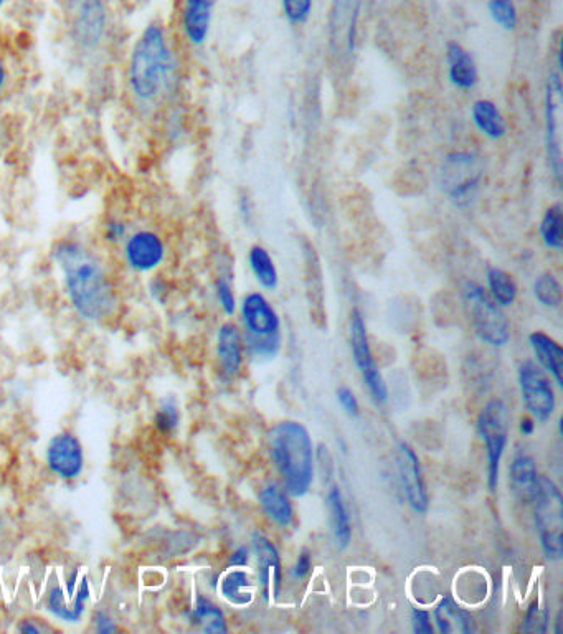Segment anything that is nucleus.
I'll list each match as a JSON object with an SVG mask.
<instances>
[{
	"mask_svg": "<svg viewBox=\"0 0 563 634\" xmlns=\"http://www.w3.org/2000/svg\"><path fill=\"white\" fill-rule=\"evenodd\" d=\"M67 276L68 294L76 311L98 321L113 311V289L100 261L78 243H63L55 253Z\"/></svg>",
	"mask_w": 563,
	"mask_h": 634,
	"instance_id": "1",
	"label": "nucleus"
},
{
	"mask_svg": "<svg viewBox=\"0 0 563 634\" xmlns=\"http://www.w3.org/2000/svg\"><path fill=\"white\" fill-rule=\"evenodd\" d=\"M174 55L161 24L147 25L134 45L129 62V85L142 106H152L172 83Z\"/></svg>",
	"mask_w": 563,
	"mask_h": 634,
	"instance_id": "2",
	"label": "nucleus"
},
{
	"mask_svg": "<svg viewBox=\"0 0 563 634\" xmlns=\"http://www.w3.org/2000/svg\"><path fill=\"white\" fill-rule=\"evenodd\" d=\"M270 453L291 496L309 493L314 479L313 440L306 426L286 420L270 433Z\"/></svg>",
	"mask_w": 563,
	"mask_h": 634,
	"instance_id": "3",
	"label": "nucleus"
},
{
	"mask_svg": "<svg viewBox=\"0 0 563 634\" xmlns=\"http://www.w3.org/2000/svg\"><path fill=\"white\" fill-rule=\"evenodd\" d=\"M483 157L473 151H451L440 167L441 190L456 207L473 204L484 179Z\"/></svg>",
	"mask_w": 563,
	"mask_h": 634,
	"instance_id": "4",
	"label": "nucleus"
},
{
	"mask_svg": "<svg viewBox=\"0 0 563 634\" xmlns=\"http://www.w3.org/2000/svg\"><path fill=\"white\" fill-rule=\"evenodd\" d=\"M535 527L539 532L540 544L547 559L560 560L563 555V511L562 493L552 479L539 476L537 488L532 496Z\"/></svg>",
	"mask_w": 563,
	"mask_h": 634,
	"instance_id": "5",
	"label": "nucleus"
},
{
	"mask_svg": "<svg viewBox=\"0 0 563 634\" xmlns=\"http://www.w3.org/2000/svg\"><path fill=\"white\" fill-rule=\"evenodd\" d=\"M464 306L473 322L474 332L489 346L504 347L511 339V326L501 306L481 284L468 281L463 289Z\"/></svg>",
	"mask_w": 563,
	"mask_h": 634,
	"instance_id": "6",
	"label": "nucleus"
},
{
	"mask_svg": "<svg viewBox=\"0 0 563 634\" xmlns=\"http://www.w3.org/2000/svg\"><path fill=\"white\" fill-rule=\"evenodd\" d=\"M479 435L483 438L488 451V484L491 491H496L499 483V468L507 445L509 435V412L502 400H491L479 413Z\"/></svg>",
	"mask_w": 563,
	"mask_h": 634,
	"instance_id": "7",
	"label": "nucleus"
},
{
	"mask_svg": "<svg viewBox=\"0 0 563 634\" xmlns=\"http://www.w3.org/2000/svg\"><path fill=\"white\" fill-rule=\"evenodd\" d=\"M362 0H332L327 29L329 50L339 60H351L357 47Z\"/></svg>",
	"mask_w": 563,
	"mask_h": 634,
	"instance_id": "8",
	"label": "nucleus"
},
{
	"mask_svg": "<svg viewBox=\"0 0 563 634\" xmlns=\"http://www.w3.org/2000/svg\"><path fill=\"white\" fill-rule=\"evenodd\" d=\"M562 75L560 71H552L545 85L544 118H545V149L549 167L554 174L557 184H562Z\"/></svg>",
	"mask_w": 563,
	"mask_h": 634,
	"instance_id": "9",
	"label": "nucleus"
},
{
	"mask_svg": "<svg viewBox=\"0 0 563 634\" xmlns=\"http://www.w3.org/2000/svg\"><path fill=\"white\" fill-rule=\"evenodd\" d=\"M351 346L355 364L359 367L362 379L365 380V384L369 387L372 397L377 402H385L388 397L387 385H385L384 377H382L379 367H377L372 349H370L369 334H367L364 316L360 313V309L357 308L352 309L351 313Z\"/></svg>",
	"mask_w": 563,
	"mask_h": 634,
	"instance_id": "10",
	"label": "nucleus"
},
{
	"mask_svg": "<svg viewBox=\"0 0 563 634\" xmlns=\"http://www.w3.org/2000/svg\"><path fill=\"white\" fill-rule=\"evenodd\" d=\"M519 385L527 410L539 422H547L555 410V393L550 379L539 365L526 360L519 367Z\"/></svg>",
	"mask_w": 563,
	"mask_h": 634,
	"instance_id": "11",
	"label": "nucleus"
},
{
	"mask_svg": "<svg viewBox=\"0 0 563 634\" xmlns=\"http://www.w3.org/2000/svg\"><path fill=\"white\" fill-rule=\"evenodd\" d=\"M108 10L103 0H78L73 17V35L81 47L95 48L105 37Z\"/></svg>",
	"mask_w": 563,
	"mask_h": 634,
	"instance_id": "12",
	"label": "nucleus"
},
{
	"mask_svg": "<svg viewBox=\"0 0 563 634\" xmlns=\"http://www.w3.org/2000/svg\"><path fill=\"white\" fill-rule=\"evenodd\" d=\"M398 474L402 483L403 493L412 506L413 511L425 514L428 511V493H426L425 479L417 453L407 443L398 445Z\"/></svg>",
	"mask_w": 563,
	"mask_h": 634,
	"instance_id": "13",
	"label": "nucleus"
},
{
	"mask_svg": "<svg viewBox=\"0 0 563 634\" xmlns=\"http://www.w3.org/2000/svg\"><path fill=\"white\" fill-rule=\"evenodd\" d=\"M242 317L248 337L280 336L281 321L270 301L261 293H250L242 303Z\"/></svg>",
	"mask_w": 563,
	"mask_h": 634,
	"instance_id": "14",
	"label": "nucleus"
},
{
	"mask_svg": "<svg viewBox=\"0 0 563 634\" xmlns=\"http://www.w3.org/2000/svg\"><path fill=\"white\" fill-rule=\"evenodd\" d=\"M48 466L63 479H75L83 469V450L75 436L58 435L50 441Z\"/></svg>",
	"mask_w": 563,
	"mask_h": 634,
	"instance_id": "15",
	"label": "nucleus"
},
{
	"mask_svg": "<svg viewBox=\"0 0 563 634\" xmlns=\"http://www.w3.org/2000/svg\"><path fill=\"white\" fill-rule=\"evenodd\" d=\"M166 248L156 233L138 232L126 243V260L138 271H151L161 265Z\"/></svg>",
	"mask_w": 563,
	"mask_h": 634,
	"instance_id": "16",
	"label": "nucleus"
},
{
	"mask_svg": "<svg viewBox=\"0 0 563 634\" xmlns=\"http://www.w3.org/2000/svg\"><path fill=\"white\" fill-rule=\"evenodd\" d=\"M253 549L260 564V583L263 597L270 601L278 598L281 588V560L275 545L263 535L253 537Z\"/></svg>",
	"mask_w": 563,
	"mask_h": 634,
	"instance_id": "17",
	"label": "nucleus"
},
{
	"mask_svg": "<svg viewBox=\"0 0 563 634\" xmlns=\"http://www.w3.org/2000/svg\"><path fill=\"white\" fill-rule=\"evenodd\" d=\"M446 65L451 85L458 90L469 91L479 83L478 63L473 53L464 48L461 43L448 42L446 45Z\"/></svg>",
	"mask_w": 563,
	"mask_h": 634,
	"instance_id": "18",
	"label": "nucleus"
},
{
	"mask_svg": "<svg viewBox=\"0 0 563 634\" xmlns=\"http://www.w3.org/2000/svg\"><path fill=\"white\" fill-rule=\"evenodd\" d=\"M217 0H185L182 10L184 35L195 47L207 42Z\"/></svg>",
	"mask_w": 563,
	"mask_h": 634,
	"instance_id": "19",
	"label": "nucleus"
},
{
	"mask_svg": "<svg viewBox=\"0 0 563 634\" xmlns=\"http://www.w3.org/2000/svg\"><path fill=\"white\" fill-rule=\"evenodd\" d=\"M471 121L484 138L491 141H501L502 138H506L507 129H509L506 118L493 100L481 98L474 101L471 106Z\"/></svg>",
	"mask_w": 563,
	"mask_h": 634,
	"instance_id": "20",
	"label": "nucleus"
},
{
	"mask_svg": "<svg viewBox=\"0 0 563 634\" xmlns=\"http://www.w3.org/2000/svg\"><path fill=\"white\" fill-rule=\"evenodd\" d=\"M217 351L222 362L223 374L227 379H235L242 369V336L232 322L220 327Z\"/></svg>",
	"mask_w": 563,
	"mask_h": 634,
	"instance_id": "21",
	"label": "nucleus"
},
{
	"mask_svg": "<svg viewBox=\"0 0 563 634\" xmlns=\"http://www.w3.org/2000/svg\"><path fill=\"white\" fill-rule=\"evenodd\" d=\"M529 342L540 365L552 374L559 387H563V351L559 342L542 331L532 332Z\"/></svg>",
	"mask_w": 563,
	"mask_h": 634,
	"instance_id": "22",
	"label": "nucleus"
},
{
	"mask_svg": "<svg viewBox=\"0 0 563 634\" xmlns=\"http://www.w3.org/2000/svg\"><path fill=\"white\" fill-rule=\"evenodd\" d=\"M304 265H306V286H308L309 306L311 316L316 321H324V286H322V271L316 250L311 243H304Z\"/></svg>",
	"mask_w": 563,
	"mask_h": 634,
	"instance_id": "23",
	"label": "nucleus"
},
{
	"mask_svg": "<svg viewBox=\"0 0 563 634\" xmlns=\"http://www.w3.org/2000/svg\"><path fill=\"white\" fill-rule=\"evenodd\" d=\"M435 620L441 633H469L473 630V618L451 598H443L440 605L436 606Z\"/></svg>",
	"mask_w": 563,
	"mask_h": 634,
	"instance_id": "24",
	"label": "nucleus"
},
{
	"mask_svg": "<svg viewBox=\"0 0 563 634\" xmlns=\"http://www.w3.org/2000/svg\"><path fill=\"white\" fill-rule=\"evenodd\" d=\"M509 473H511L512 488L516 491L517 496L521 497L524 502L532 501L537 481H539L534 459L530 456H517L512 461Z\"/></svg>",
	"mask_w": 563,
	"mask_h": 634,
	"instance_id": "25",
	"label": "nucleus"
},
{
	"mask_svg": "<svg viewBox=\"0 0 563 634\" xmlns=\"http://www.w3.org/2000/svg\"><path fill=\"white\" fill-rule=\"evenodd\" d=\"M327 504H329V511H331L332 527H334L337 545H339V549H347L352 540L351 519H349V512H347L341 489L337 486L329 491Z\"/></svg>",
	"mask_w": 563,
	"mask_h": 634,
	"instance_id": "26",
	"label": "nucleus"
},
{
	"mask_svg": "<svg viewBox=\"0 0 563 634\" xmlns=\"http://www.w3.org/2000/svg\"><path fill=\"white\" fill-rule=\"evenodd\" d=\"M260 504L266 516L278 526L289 527L293 524V506L286 494L278 486L271 484L260 493Z\"/></svg>",
	"mask_w": 563,
	"mask_h": 634,
	"instance_id": "27",
	"label": "nucleus"
},
{
	"mask_svg": "<svg viewBox=\"0 0 563 634\" xmlns=\"http://www.w3.org/2000/svg\"><path fill=\"white\" fill-rule=\"evenodd\" d=\"M248 261L256 281L265 289H276L280 276L270 251L261 245H253L248 251Z\"/></svg>",
	"mask_w": 563,
	"mask_h": 634,
	"instance_id": "28",
	"label": "nucleus"
},
{
	"mask_svg": "<svg viewBox=\"0 0 563 634\" xmlns=\"http://www.w3.org/2000/svg\"><path fill=\"white\" fill-rule=\"evenodd\" d=\"M223 597L237 606L250 605L253 600V583L250 575L243 570H233L222 578L220 583Z\"/></svg>",
	"mask_w": 563,
	"mask_h": 634,
	"instance_id": "29",
	"label": "nucleus"
},
{
	"mask_svg": "<svg viewBox=\"0 0 563 634\" xmlns=\"http://www.w3.org/2000/svg\"><path fill=\"white\" fill-rule=\"evenodd\" d=\"M540 238L549 250L562 251L563 248V207L562 204L550 205L545 210L539 225Z\"/></svg>",
	"mask_w": 563,
	"mask_h": 634,
	"instance_id": "30",
	"label": "nucleus"
},
{
	"mask_svg": "<svg viewBox=\"0 0 563 634\" xmlns=\"http://www.w3.org/2000/svg\"><path fill=\"white\" fill-rule=\"evenodd\" d=\"M486 280H488L489 296L501 308H509L516 303L517 284L507 271L501 270V268H489Z\"/></svg>",
	"mask_w": 563,
	"mask_h": 634,
	"instance_id": "31",
	"label": "nucleus"
},
{
	"mask_svg": "<svg viewBox=\"0 0 563 634\" xmlns=\"http://www.w3.org/2000/svg\"><path fill=\"white\" fill-rule=\"evenodd\" d=\"M88 593H90L88 592V583L83 582V588H80V592L76 595L75 603H73V608H70L65 603V595H63L62 590L55 588L52 595H50V600H48V606H50V611H52L53 615L62 618V620L75 623V621L80 620L81 613L85 610V600L88 598Z\"/></svg>",
	"mask_w": 563,
	"mask_h": 634,
	"instance_id": "32",
	"label": "nucleus"
},
{
	"mask_svg": "<svg viewBox=\"0 0 563 634\" xmlns=\"http://www.w3.org/2000/svg\"><path fill=\"white\" fill-rule=\"evenodd\" d=\"M534 296L545 308L559 309L562 306V286L552 273H542L535 278Z\"/></svg>",
	"mask_w": 563,
	"mask_h": 634,
	"instance_id": "33",
	"label": "nucleus"
},
{
	"mask_svg": "<svg viewBox=\"0 0 563 634\" xmlns=\"http://www.w3.org/2000/svg\"><path fill=\"white\" fill-rule=\"evenodd\" d=\"M194 618L204 625L205 633H227L225 616L212 601L200 597L195 606Z\"/></svg>",
	"mask_w": 563,
	"mask_h": 634,
	"instance_id": "34",
	"label": "nucleus"
},
{
	"mask_svg": "<svg viewBox=\"0 0 563 634\" xmlns=\"http://www.w3.org/2000/svg\"><path fill=\"white\" fill-rule=\"evenodd\" d=\"M488 9L494 24L499 25L502 30L512 32L517 29L519 12L514 0H489Z\"/></svg>",
	"mask_w": 563,
	"mask_h": 634,
	"instance_id": "35",
	"label": "nucleus"
},
{
	"mask_svg": "<svg viewBox=\"0 0 563 634\" xmlns=\"http://www.w3.org/2000/svg\"><path fill=\"white\" fill-rule=\"evenodd\" d=\"M284 17L294 25H303L313 14L314 0H281Z\"/></svg>",
	"mask_w": 563,
	"mask_h": 634,
	"instance_id": "36",
	"label": "nucleus"
},
{
	"mask_svg": "<svg viewBox=\"0 0 563 634\" xmlns=\"http://www.w3.org/2000/svg\"><path fill=\"white\" fill-rule=\"evenodd\" d=\"M179 423V412H177L176 402L172 398H167L162 402L161 408L156 415V425L159 430L172 431Z\"/></svg>",
	"mask_w": 563,
	"mask_h": 634,
	"instance_id": "37",
	"label": "nucleus"
},
{
	"mask_svg": "<svg viewBox=\"0 0 563 634\" xmlns=\"http://www.w3.org/2000/svg\"><path fill=\"white\" fill-rule=\"evenodd\" d=\"M215 288H217L218 303L222 306L225 314L232 316L235 313V309H237V299H235V294H233L232 284L227 278L220 276L217 283H215Z\"/></svg>",
	"mask_w": 563,
	"mask_h": 634,
	"instance_id": "38",
	"label": "nucleus"
},
{
	"mask_svg": "<svg viewBox=\"0 0 563 634\" xmlns=\"http://www.w3.org/2000/svg\"><path fill=\"white\" fill-rule=\"evenodd\" d=\"M547 630V611L540 610L539 601H534L527 611L524 631L529 633H545Z\"/></svg>",
	"mask_w": 563,
	"mask_h": 634,
	"instance_id": "39",
	"label": "nucleus"
},
{
	"mask_svg": "<svg viewBox=\"0 0 563 634\" xmlns=\"http://www.w3.org/2000/svg\"><path fill=\"white\" fill-rule=\"evenodd\" d=\"M337 400H339L342 408H344L349 415H352V417L359 415V402H357V398H355L352 390L346 387L339 388V390H337Z\"/></svg>",
	"mask_w": 563,
	"mask_h": 634,
	"instance_id": "40",
	"label": "nucleus"
},
{
	"mask_svg": "<svg viewBox=\"0 0 563 634\" xmlns=\"http://www.w3.org/2000/svg\"><path fill=\"white\" fill-rule=\"evenodd\" d=\"M413 630L418 634H431L433 633V626H431L430 613L425 610H418L415 608L412 613Z\"/></svg>",
	"mask_w": 563,
	"mask_h": 634,
	"instance_id": "41",
	"label": "nucleus"
},
{
	"mask_svg": "<svg viewBox=\"0 0 563 634\" xmlns=\"http://www.w3.org/2000/svg\"><path fill=\"white\" fill-rule=\"evenodd\" d=\"M309 570H311V555H309L308 550H303L301 555H299L298 562H296V567H294V577H306Z\"/></svg>",
	"mask_w": 563,
	"mask_h": 634,
	"instance_id": "42",
	"label": "nucleus"
},
{
	"mask_svg": "<svg viewBox=\"0 0 563 634\" xmlns=\"http://www.w3.org/2000/svg\"><path fill=\"white\" fill-rule=\"evenodd\" d=\"M250 560V550L248 547H240V549L233 552L232 557L228 560L230 567H245Z\"/></svg>",
	"mask_w": 563,
	"mask_h": 634,
	"instance_id": "43",
	"label": "nucleus"
},
{
	"mask_svg": "<svg viewBox=\"0 0 563 634\" xmlns=\"http://www.w3.org/2000/svg\"><path fill=\"white\" fill-rule=\"evenodd\" d=\"M98 618H100V621H98V631H100V633H111V631H116V628L111 625V621H109L105 615H100Z\"/></svg>",
	"mask_w": 563,
	"mask_h": 634,
	"instance_id": "44",
	"label": "nucleus"
},
{
	"mask_svg": "<svg viewBox=\"0 0 563 634\" xmlns=\"http://www.w3.org/2000/svg\"><path fill=\"white\" fill-rule=\"evenodd\" d=\"M534 420H530V418H524L521 422V431L524 435H532L534 433Z\"/></svg>",
	"mask_w": 563,
	"mask_h": 634,
	"instance_id": "45",
	"label": "nucleus"
},
{
	"mask_svg": "<svg viewBox=\"0 0 563 634\" xmlns=\"http://www.w3.org/2000/svg\"><path fill=\"white\" fill-rule=\"evenodd\" d=\"M20 631H24V633H38V628H35V626L32 625H24V626H20Z\"/></svg>",
	"mask_w": 563,
	"mask_h": 634,
	"instance_id": "46",
	"label": "nucleus"
},
{
	"mask_svg": "<svg viewBox=\"0 0 563 634\" xmlns=\"http://www.w3.org/2000/svg\"><path fill=\"white\" fill-rule=\"evenodd\" d=\"M4 81H5L4 68H2V63H0V86L4 85Z\"/></svg>",
	"mask_w": 563,
	"mask_h": 634,
	"instance_id": "47",
	"label": "nucleus"
},
{
	"mask_svg": "<svg viewBox=\"0 0 563 634\" xmlns=\"http://www.w3.org/2000/svg\"><path fill=\"white\" fill-rule=\"evenodd\" d=\"M2 5H4V0H0V7H2Z\"/></svg>",
	"mask_w": 563,
	"mask_h": 634,
	"instance_id": "48",
	"label": "nucleus"
}]
</instances>
